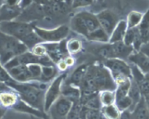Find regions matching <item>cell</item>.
Masks as SVG:
<instances>
[{
    "mask_svg": "<svg viewBox=\"0 0 149 119\" xmlns=\"http://www.w3.org/2000/svg\"><path fill=\"white\" fill-rule=\"evenodd\" d=\"M113 47V53H114L115 58L122 59H128L129 57L135 52L132 46H127L124 43V42H116V43L111 44Z\"/></svg>",
    "mask_w": 149,
    "mask_h": 119,
    "instance_id": "obj_15",
    "label": "cell"
},
{
    "mask_svg": "<svg viewBox=\"0 0 149 119\" xmlns=\"http://www.w3.org/2000/svg\"><path fill=\"white\" fill-rule=\"evenodd\" d=\"M14 80L11 78L9 73L7 72V70L4 68L1 63L0 62V82L4 83V84H7L10 83L14 82Z\"/></svg>",
    "mask_w": 149,
    "mask_h": 119,
    "instance_id": "obj_34",
    "label": "cell"
},
{
    "mask_svg": "<svg viewBox=\"0 0 149 119\" xmlns=\"http://www.w3.org/2000/svg\"><path fill=\"white\" fill-rule=\"evenodd\" d=\"M91 1H71V8H78L81 7H85V6H89L91 4Z\"/></svg>",
    "mask_w": 149,
    "mask_h": 119,
    "instance_id": "obj_36",
    "label": "cell"
},
{
    "mask_svg": "<svg viewBox=\"0 0 149 119\" xmlns=\"http://www.w3.org/2000/svg\"><path fill=\"white\" fill-rule=\"evenodd\" d=\"M31 52L34 55L37 57H44L46 56L47 55V49L45 47L44 43L39 44L35 46L33 49L31 50Z\"/></svg>",
    "mask_w": 149,
    "mask_h": 119,
    "instance_id": "obj_35",
    "label": "cell"
},
{
    "mask_svg": "<svg viewBox=\"0 0 149 119\" xmlns=\"http://www.w3.org/2000/svg\"><path fill=\"white\" fill-rule=\"evenodd\" d=\"M20 100L18 93L8 86L0 91V106L5 110L13 109Z\"/></svg>",
    "mask_w": 149,
    "mask_h": 119,
    "instance_id": "obj_11",
    "label": "cell"
},
{
    "mask_svg": "<svg viewBox=\"0 0 149 119\" xmlns=\"http://www.w3.org/2000/svg\"><path fill=\"white\" fill-rule=\"evenodd\" d=\"M11 78L17 83H29L33 81V77L28 65H19L7 70Z\"/></svg>",
    "mask_w": 149,
    "mask_h": 119,
    "instance_id": "obj_12",
    "label": "cell"
},
{
    "mask_svg": "<svg viewBox=\"0 0 149 119\" xmlns=\"http://www.w3.org/2000/svg\"><path fill=\"white\" fill-rule=\"evenodd\" d=\"M90 65V64L88 63L82 64L81 65H79L73 71L72 73L71 74L68 81H65V82L79 88L81 83H82L84 78H85L86 74H87Z\"/></svg>",
    "mask_w": 149,
    "mask_h": 119,
    "instance_id": "obj_13",
    "label": "cell"
},
{
    "mask_svg": "<svg viewBox=\"0 0 149 119\" xmlns=\"http://www.w3.org/2000/svg\"><path fill=\"white\" fill-rule=\"evenodd\" d=\"M132 65L138 67L143 73H149V58L141 52L132 53L128 58Z\"/></svg>",
    "mask_w": 149,
    "mask_h": 119,
    "instance_id": "obj_14",
    "label": "cell"
},
{
    "mask_svg": "<svg viewBox=\"0 0 149 119\" xmlns=\"http://www.w3.org/2000/svg\"><path fill=\"white\" fill-rule=\"evenodd\" d=\"M66 47L69 55H74L81 51L82 45L79 39H71L66 43Z\"/></svg>",
    "mask_w": 149,
    "mask_h": 119,
    "instance_id": "obj_30",
    "label": "cell"
},
{
    "mask_svg": "<svg viewBox=\"0 0 149 119\" xmlns=\"http://www.w3.org/2000/svg\"><path fill=\"white\" fill-rule=\"evenodd\" d=\"M103 65L110 71L116 85L132 79L130 65H128L125 60L117 58L106 59L104 60Z\"/></svg>",
    "mask_w": 149,
    "mask_h": 119,
    "instance_id": "obj_3",
    "label": "cell"
},
{
    "mask_svg": "<svg viewBox=\"0 0 149 119\" xmlns=\"http://www.w3.org/2000/svg\"><path fill=\"white\" fill-rule=\"evenodd\" d=\"M143 14L138 11H131L127 17V25L128 29L134 28L139 26L142 21Z\"/></svg>",
    "mask_w": 149,
    "mask_h": 119,
    "instance_id": "obj_23",
    "label": "cell"
},
{
    "mask_svg": "<svg viewBox=\"0 0 149 119\" xmlns=\"http://www.w3.org/2000/svg\"><path fill=\"white\" fill-rule=\"evenodd\" d=\"M141 38L144 44L149 42V7L145 14H143L142 21L138 26Z\"/></svg>",
    "mask_w": 149,
    "mask_h": 119,
    "instance_id": "obj_21",
    "label": "cell"
},
{
    "mask_svg": "<svg viewBox=\"0 0 149 119\" xmlns=\"http://www.w3.org/2000/svg\"><path fill=\"white\" fill-rule=\"evenodd\" d=\"M26 45L0 30V62L4 66L15 57L28 52Z\"/></svg>",
    "mask_w": 149,
    "mask_h": 119,
    "instance_id": "obj_2",
    "label": "cell"
},
{
    "mask_svg": "<svg viewBox=\"0 0 149 119\" xmlns=\"http://www.w3.org/2000/svg\"><path fill=\"white\" fill-rule=\"evenodd\" d=\"M131 113V119H149V110L143 97Z\"/></svg>",
    "mask_w": 149,
    "mask_h": 119,
    "instance_id": "obj_19",
    "label": "cell"
},
{
    "mask_svg": "<svg viewBox=\"0 0 149 119\" xmlns=\"http://www.w3.org/2000/svg\"><path fill=\"white\" fill-rule=\"evenodd\" d=\"M73 102L61 95L49 110L51 119H67L73 107Z\"/></svg>",
    "mask_w": 149,
    "mask_h": 119,
    "instance_id": "obj_9",
    "label": "cell"
},
{
    "mask_svg": "<svg viewBox=\"0 0 149 119\" xmlns=\"http://www.w3.org/2000/svg\"><path fill=\"white\" fill-rule=\"evenodd\" d=\"M37 83H17L16 81L7 85L18 93L24 102L36 110L45 112V89L46 86Z\"/></svg>",
    "mask_w": 149,
    "mask_h": 119,
    "instance_id": "obj_1",
    "label": "cell"
},
{
    "mask_svg": "<svg viewBox=\"0 0 149 119\" xmlns=\"http://www.w3.org/2000/svg\"><path fill=\"white\" fill-rule=\"evenodd\" d=\"M24 1H4L0 8V22L15 20L29 4Z\"/></svg>",
    "mask_w": 149,
    "mask_h": 119,
    "instance_id": "obj_7",
    "label": "cell"
},
{
    "mask_svg": "<svg viewBox=\"0 0 149 119\" xmlns=\"http://www.w3.org/2000/svg\"><path fill=\"white\" fill-rule=\"evenodd\" d=\"M140 52H143L144 55H146V56L149 58V42L148 43L143 44V46H141Z\"/></svg>",
    "mask_w": 149,
    "mask_h": 119,
    "instance_id": "obj_37",
    "label": "cell"
},
{
    "mask_svg": "<svg viewBox=\"0 0 149 119\" xmlns=\"http://www.w3.org/2000/svg\"><path fill=\"white\" fill-rule=\"evenodd\" d=\"M70 27L74 31L77 32L79 34H81L82 36H85L87 39L89 34V30L87 29V26L84 23L82 17L79 15V13L76 14L74 17L71 18L70 22Z\"/></svg>",
    "mask_w": 149,
    "mask_h": 119,
    "instance_id": "obj_17",
    "label": "cell"
},
{
    "mask_svg": "<svg viewBox=\"0 0 149 119\" xmlns=\"http://www.w3.org/2000/svg\"><path fill=\"white\" fill-rule=\"evenodd\" d=\"M100 110L106 119H119L122 114V112L118 109L115 104L109 106H103Z\"/></svg>",
    "mask_w": 149,
    "mask_h": 119,
    "instance_id": "obj_26",
    "label": "cell"
},
{
    "mask_svg": "<svg viewBox=\"0 0 149 119\" xmlns=\"http://www.w3.org/2000/svg\"><path fill=\"white\" fill-rule=\"evenodd\" d=\"M57 66H58V69L61 71H65L68 68V65H66V63H65L63 59H62L59 62H58L57 63Z\"/></svg>",
    "mask_w": 149,
    "mask_h": 119,
    "instance_id": "obj_39",
    "label": "cell"
},
{
    "mask_svg": "<svg viewBox=\"0 0 149 119\" xmlns=\"http://www.w3.org/2000/svg\"><path fill=\"white\" fill-rule=\"evenodd\" d=\"M100 26L106 33L111 36L113 30L119 23V17L113 11L110 10H105L96 15Z\"/></svg>",
    "mask_w": 149,
    "mask_h": 119,
    "instance_id": "obj_10",
    "label": "cell"
},
{
    "mask_svg": "<svg viewBox=\"0 0 149 119\" xmlns=\"http://www.w3.org/2000/svg\"><path fill=\"white\" fill-rule=\"evenodd\" d=\"M63 60L65 61V62L68 65V67L73 66L74 65V63H75V59H74V58L73 57L70 56V55H68L65 59H63Z\"/></svg>",
    "mask_w": 149,
    "mask_h": 119,
    "instance_id": "obj_38",
    "label": "cell"
},
{
    "mask_svg": "<svg viewBox=\"0 0 149 119\" xmlns=\"http://www.w3.org/2000/svg\"><path fill=\"white\" fill-rule=\"evenodd\" d=\"M143 98H144V100H145L146 104L147 107H148L149 110V94H147V95L144 96Z\"/></svg>",
    "mask_w": 149,
    "mask_h": 119,
    "instance_id": "obj_40",
    "label": "cell"
},
{
    "mask_svg": "<svg viewBox=\"0 0 149 119\" xmlns=\"http://www.w3.org/2000/svg\"><path fill=\"white\" fill-rule=\"evenodd\" d=\"M34 30L44 43H58L68 36L69 28L62 25L53 29H45L34 26Z\"/></svg>",
    "mask_w": 149,
    "mask_h": 119,
    "instance_id": "obj_5",
    "label": "cell"
},
{
    "mask_svg": "<svg viewBox=\"0 0 149 119\" xmlns=\"http://www.w3.org/2000/svg\"><path fill=\"white\" fill-rule=\"evenodd\" d=\"M99 98L102 107L114 104L116 102V92L115 91H103L99 92Z\"/></svg>",
    "mask_w": 149,
    "mask_h": 119,
    "instance_id": "obj_24",
    "label": "cell"
},
{
    "mask_svg": "<svg viewBox=\"0 0 149 119\" xmlns=\"http://www.w3.org/2000/svg\"><path fill=\"white\" fill-rule=\"evenodd\" d=\"M78 13L84 20L90 33L100 28V23H99L96 15L93 14L91 12L86 11V10L79 12Z\"/></svg>",
    "mask_w": 149,
    "mask_h": 119,
    "instance_id": "obj_18",
    "label": "cell"
},
{
    "mask_svg": "<svg viewBox=\"0 0 149 119\" xmlns=\"http://www.w3.org/2000/svg\"><path fill=\"white\" fill-rule=\"evenodd\" d=\"M130 86L131 79L127 80V81L117 85V88H116V91H115V92H116V101L128 96Z\"/></svg>",
    "mask_w": 149,
    "mask_h": 119,
    "instance_id": "obj_28",
    "label": "cell"
},
{
    "mask_svg": "<svg viewBox=\"0 0 149 119\" xmlns=\"http://www.w3.org/2000/svg\"><path fill=\"white\" fill-rule=\"evenodd\" d=\"M138 28H130L128 29L127 31L126 34H125V38H124V43L127 46H132L135 39L136 38L137 33L138 32Z\"/></svg>",
    "mask_w": 149,
    "mask_h": 119,
    "instance_id": "obj_31",
    "label": "cell"
},
{
    "mask_svg": "<svg viewBox=\"0 0 149 119\" xmlns=\"http://www.w3.org/2000/svg\"><path fill=\"white\" fill-rule=\"evenodd\" d=\"M29 71L31 73L33 80L34 81H39L40 77L42 75V66L39 64H32V65H28Z\"/></svg>",
    "mask_w": 149,
    "mask_h": 119,
    "instance_id": "obj_32",
    "label": "cell"
},
{
    "mask_svg": "<svg viewBox=\"0 0 149 119\" xmlns=\"http://www.w3.org/2000/svg\"><path fill=\"white\" fill-rule=\"evenodd\" d=\"M58 71L55 66H42V75L39 79V82H49L56 76Z\"/></svg>",
    "mask_w": 149,
    "mask_h": 119,
    "instance_id": "obj_27",
    "label": "cell"
},
{
    "mask_svg": "<svg viewBox=\"0 0 149 119\" xmlns=\"http://www.w3.org/2000/svg\"><path fill=\"white\" fill-rule=\"evenodd\" d=\"M85 119H106L101 110L87 109L86 110Z\"/></svg>",
    "mask_w": 149,
    "mask_h": 119,
    "instance_id": "obj_33",
    "label": "cell"
},
{
    "mask_svg": "<svg viewBox=\"0 0 149 119\" xmlns=\"http://www.w3.org/2000/svg\"><path fill=\"white\" fill-rule=\"evenodd\" d=\"M5 112H6L5 109H4L3 107H1V106H0V119H2L3 116H4V115L5 114Z\"/></svg>",
    "mask_w": 149,
    "mask_h": 119,
    "instance_id": "obj_41",
    "label": "cell"
},
{
    "mask_svg": "<svg viewBox=\"0 0 149 119\" xmlns=\"http://www.w3.org/2000/svg\"><path fill=\"white\" fill-rule=\"evenodd\" d=\"M109 39L110 37L109 35L105 32V30L101 27L90 33L87 37V39L92 41V42H102V43L109 42Z\"/></svg>",
    "mask_w": 149,
    "mask_h": 119,
    "instance_id": "obj_25",
    "label": "cell"
},
{
    "mask_svg": "<svg viewBox=\"0 0 149 119\" xmlns=\"http://www.w3.org/2000/svg\"><path fill=\"white\" fill-rule=\"evenodd\" d=\"M0 30L21 42L23 39L34 30V26L31 23L17 20L0 22Z\"/></svg>",
    "mask_w": 149,
    "mask_h": 119,
    "instance_id": "obj_4",
    "label": "cell"
},
{
    "mask_svg": "<svg viewBox=\"0 0 149 119\" xmlns=\"http://www.w3.org/2000/svg\"><path fill=\"white\" fill-rule=\"evenodd\" d=\"M95 54L97 56L100 57L101 58L104 59V60L110 59H114L115 55L113 53V47L111 44H106L100 45L94 49Z\"/></svg>",
    "mask_w": 149,
    "mask_h": 119,
    "instance_id": "obj_20",
    "label": "cell"
},
{
    "mask_svg": "<svg viewBox=\"0 0 149 119\" xmlns=\"http://www.w3.org/2000/svg\"><path fill=\"white\" fill-rule=\"evenodd\" d=\"M45 10L42 2H31L22 11L21 14L15 20L23 23H31L32 21L45 18Z\"/></svg>",
    "mask_w": 149,
    "mask_h": 119,
    "instance_id": "obj_8",
    "label": "cell"
},
{
    "mask_svg": "<svg viewBox=\"0 0 149 119\" xmlns=\"http://www.w3.org/2000/svg\"><path fill=\"white\" fill-rule=\"evenodd\" d=\"M128 96L130 97L131 100H132V103H133L132 109V111L133 109L135 107V106L138 104V103L141 101V100L143 97V95L142 94H141V90H140L138 84H137L132 79H131V86L129 90V93H128Z\"/></svg>",
    "mask_w": 149,
    "mask_h": 119,
    "instance_id": "obj_22",
    "label": "cell"
},
{
    "mask_svg": "<svg viewBox=\"0 0 149 119\" xmlns=\"http://www.w3.org/2000/svg\"><path fill=\"white\" fill-rule=\"evenodd\" d=\"M115 104L118 107V109L122 113V112L127 111V110H129L130 112L132 111L133 103H132V100H131L130 97L129 96H127V97H123L120 100H116Z\"/></svg>",
    "mask_w": 149,
    "mask_h": 119,
    "instance_id": "obj_29",
    "label": "cell"
},
{
    "mask_svg": "<svg viewBox=\"0 0 149 119\" xmlns=\"http://www.w3.org/2000/svg\"><path fill=\"white\" fill-rule=\"evenodd\" d=\"M34 119H40V118H35Z\"/></svg>",
    "mask_w": 149,
    "mask_h": 119,
    "instance_id": "obj_42",
    "label": "cell"
},
{
    "mask_svg": "<svg viewBox=\"0 0 149 119\" xmlns=\"http://www.w3.org/2000/svg\"><path fill=\"white\" fill-rule=\"evenodd\" d=\"M128 30L127 21L125 20H122L119 22L117 26H116L111 33L109 39V44H114L116 42H123L125 34Z\"/></svg>",
    "mask_w": 149,
    "mask_h": 119,
    "instance_id": "obj_16",
    "label": "cell"
},
{
    "mask_svg": "<svg viewBox=\"0 0 149 119\" xmlns=\"http://www.w3.org/2000/svg\"><path fill=\"white\" fill-rule=\"evenodd\" d=\"M65 73L57 76L52 81L45 92V112L47 113L52 104L61 96V86L63 83V80L66 78Z\"/></svg>",
    "mask_w": 149,
    "mask_h": 119,
    "instance_id": "obj_6",
    "label": "cell"
}]
</instances>
